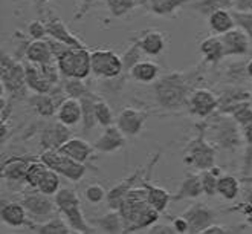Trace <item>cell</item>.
<instances>
[{
  "label": "cell",
  "instance_id": "6da1fadb",
  "mask_svg": "<svg viewBox=\"0 0 252 234\" xmlns=\"http://www.w3.org/2000/svg\"><path fill=\"white\" fill-rule=\"evenodd\" d=\"M192 74L191 72H171L155 81L153 92L156 101L162 109L177 110L188 106L192 94Z\"/></svg>",
  "mask_w": 252,
  "mask_h": 234
},
{
  "label": "cell",
  "instance_id": "7a4b0ae2",
  "mask_svg": "<svg viewBox=\"0 0 252 234\" xmlns=\"http://www.w3.org/2000/svg\"><path fill=\"white\" fill-rule=\"evenodd\" d=\"M55 207L69 222L75 233H95V230L86 222L81 210V201L78 195L69 188H60L55 195Z\"/></svg>",
  "mask_w": 252,
  "mask_h": 234
},
{
  "label": "cell",
  "instance_id": "3957f363",
  "mask_svg": "<svg viewBox=\"0 0 252 234\" xmlns=\"http://www.w3.org/2000/svg\"><path fill=\"white\" fill-rule=\"evenodd\" d=\"M57 65L63 77L87 78L92 74V52L86 48H70L60 58Z\"/></svg>",
  "mask_w": 252,
  "mask_h": 234
},
{
  "label": "cell",
  "instance_id": "277c9868",
  "mask_svg": "<svg viewBox=\"0 0 252 234\" xmlns=\"http://www.w3.org/2000/svg\"><path fill=\"white\" fill-rule=\"evenodd\" d=\"M199 135L191 139L184 153V163L199 171L208 170L216 163V149L205 139V127L199 126Z\"/></svg>",
  "mask_w": 252,
  "mask_h": 234
},
{
  "label": "cell",
  "instance_id": "5b68a950",
  "mask_svg": "<svg viewBox=\"0 0 252 234\" xmlns=\"http://www.w3.org/2000/svg\"><path fill=\"white\" fill-rule=\"evenodd\" d=\"M49 168L55 170L72 182H78L84 178L86 166L84 163L72 159L70 156L62 153L60 150H43L38 156Z\"/></svg>",
  "mask_w": 252,
  "mask_h": 234
},
{
  "label": "cell",
  "instance_id": "8992f818",
  "mask_svg": "<svg viewBox=\"0 0 252 234\" xmlns=\"http://www.w3.org/2000/svg\"><path fill=\"white\" fill-rule=\"evenodd\" d=\"M150 205L152 203L148 202L147 190L142 185L130 190L120 208V213L123 214L124 222H126V233L136 231V225L139 222V219L142 217V214L148 210Z\"/></svg>",
  "mask_w": 252,
  "mask_h": 234
},
{
  "label": "cell",
  "instance_id": "52a82bcc",
  "mask_svg": "<svg viewBox=\"0 0 252 234\" xmlns=\"http://www.w3.org/2000/svg\"><path fill=\"white\" fill-rule=\"evenodd\" d=\"M0 80H2V92H8L11 97L23 95L26 84V72L25 65L19 62V58H12L6 54L2 55V72H0Z\"/></svg>",
  "mask_w": 252,
  "mask_h": 234
},
{
  "label": "cell",
  "instance_id": "ba28073f",
  "mask_svg": "<svg viewBox=\"0 0 252 234\" xmlns=\"http://www.w3.org/2000/svg\"><path fill=\"white\" fill-rule=\"evenodd\" d=\"M123 58L110 49L92 51V74L99 78L115 80L123 75Z\"/></svg>",
  "mask_w": 252,
  "mask_h": 234
},
{
  "label": "cell",
  "instance_id": "9c48e42d",
  "mask_svg": "<svg viewBox=\"0 0 252 234\" xmlns=\"http://www.w3.org/2000/svg\"><path fill=\"white\" fill-rule=\"evenodd\" d=\"M217 116V123L213 124L214 129V141L225 150H232L240 144V126L232 118L231 115L220 113Z\"/></svg>",
  "mask_w": 252,
  "mask_h": 234
},
{
  "label": "cell",
  "instance_id": "30bf717a",
  "mask_svg": "<svg viewBox=\"0 0 252 234\" xmlns=\"http://www.w3.org/2000/svg\"><path fill=\"white\" fill-rule=\"evenodd\" d=\"M28 214L31 216L35 222H43L44 219H48L54 214L55 210V201L52 202L48 195H44L41 192H32V193H25V196L20 201Z\"/></svg>",
  "mask_w": 252,
  "mask_h": 234
},
{
  "label": "cell",
  "instance_id": "8fae6325",
  "mask_svg": "<svg viewBox=\"0 0 252 234\" xmlns=\"http://www.w3.org/2000/svg\"><path fill=\"white\" fill-rule=\"evenodd\" d=\"M219 107V98L208 89H194L188 101V109L199 118H208Z\"/></svg>",
  "mask_w": 252,
  "mask_h": 234
},
{
  "label": "cell",
  "instance_id": "7c38bea8",
  "mask_svg": "<svg viewBox=\"0 0 252 234\" xmlns=\"http://www.w3.org/2000/svg\"><path fill=\"white\" fill-rule=\"evenodd\" d=\"M148 118L147 110H138L133 107H124L116 118V126L121 129L126 136H136Z\"/></svg>",
  "mask_w": 252,
  "mask_h": 234
},
{
  "label": "cell",
  "instance_id": "4fadbf2b",
  "mask_svg": "<svg viewBox=\"0 0 252 234\" xmlns=\"http://www.w3.org/2000/svg\"><path fill=\"white\" fill-rule=\"evenodd\" d=\"M34 161V158L31 159L29 156H11L8 159H5L2 163V170H0V174H2V179L12 182V184H26V173H28V167Z\"/></svg>",
  "mask_w": 252,
  "mask_h": 234
},
{
  "label": "cell",
  "instance_id": "5bb4252c",
  "mask_svg": "<svg viewBox=\"0 0 252 234\" xmlns=\"http://www.w3.org/2000/svg\"><path fill=\"white\" fill-rule=\"evenodd\" d=\"M70 139L69 126L62 121L52 123L40 134V147L41 150H60V147Z\"/></svg>",
  "mask_w": 252,
  "mask_h": 234
},
{
  "label": "cell",
  "instance_id": "9a60e30c",
  "mask_svg": "<svg viewBox=\"0 0 252 234\" xmlns=\"http://www.w3.org/2000/svg\"><path fill=\"white\" fill-rule=\"evenodd\" d=\"M189 225V233H203L205 228H208L214 224L216 213L205 203H194L182 214Z\"/></svg>",
  "mask_w": 252,
  "mask_h": 234
},
{
  "label": "cell",
  "instance_id": "2e32d148",
  "mask_svg": "<svg viewBox=\"0 0 252 234\" xmlns=\"http://www.w3.org/2000/svg\"><path fill=\"white\" fill-rule=\"evenodd\" d=\"M144 178V170L138 168L133 174H130L128 178H126L124 181H121L118 185H115L110 192L107 193V205L110 210H120L121 205H123V202L126 199V196L128 195V192L131 188H135L138 184H141Z\"/></svg>",
  "mask_w": 252,
  "mask_h": 234
},
{
  "label": "cell",
  "instance_id": "e0dca14e",
  "mask_svg": "<svg viewBox=\"0 0 252 234\" xmlns=\"http://www.w3.org/2000/svg\"><path fill=\"white\" fill-rule=\"evenodd\" d=\"M221 41L225 48V57H234V55H246L249 52L251 38L243 31L242 28L235 26L231 31L221 34Z\"/></svg>",
  "mask_w": 252,
  "mask_h": 234
},
{
  "label": "cell",
  "instance_id": "ac0fdd59",
  "mask_svg": "<svg viewBox=\"0 0 252 234\" xmlns=\"http://www.w3.org/2000/svg\"><path fill=\"white\" fill-rule=\"evenodd\" d=\"M126 144V135L121 132V129L118 126H109L104 127V132L101 134V136L94 142L95 150L101 153H113L116 150H121Z\"/></svg>",
  "mask_w": 252,
  "mask_h": 234
},
{
  "label": "cell",
  "instance_id": "d6986e66",
  "mask_svg": "<svg viewBox=\"0 0 252 234\" xmlns=\"http://www.w3.org/2000/svg\"><path fill=\"white\" fill-rule=\"evenodd\" d=\"M46 29H48V37H52L58 41H62L70 48H86L84 43L69 31L64 22L60 17L54 16V14H49V19L46 22Z\"/></svg>",
  "mask_w": 252,
  "mask_h": 234
},
{
  "label": "cell",
  "instance_id": "ffe728a7",
  "mask_svg": "<svg viewBox=\"0 0 252 234\" xmlns=\"http://www.w3.org/2000/svg\"><path fill=\"white\" fill-rule=\"evenodd\" d=\"M23 65H25V72H26L28 89L32 91L34 94H49L54 84L43 74L41 66L29 60H25Z\"/></svg>",
  "mask_w": 252,
  "mask_h": 234
},
{
  "label": "cell",
  "instance_id": "44dd1931",
  "mask_svg": "<svg viewBox=\"0 0 252 234\" xmlns=\"http://www.w3.org/2000/svg\"><path fill=\"white\" fill-rule=\"evenodd\" d=\"M28 211L22 202H2V208H0V217L2 222L12 227L20 228L25 225H31L28 221Z\"/></svg>",
  "mask_w": 252,
  "mask_h": 234
},
{
  "label": "cell",
  "instance_id": "7402d4cb",
  "mask_svg": "<svg viewBox=\"0 0 252 234\" xmlns=\"http://www.w3.org/2000/svg\"><path fill=\"white\" fill-rule=\"evenodd\" d=\"M25 58H26V60H29V62H32V63H37V65L57 62L46 38H43V40H31V41H29V45L26 48V52H25Z\"/></svg>",
  "mask_w": 252,
  "mask_h": 234
},
{
  "label": "cell",
  "instance_id": "603a6c76",
  "mask_svg": "<svg viewBox=\"0 0 252 234\" xmlns=\"http://www.w3.org/2000/svg\"><path fill=\"white\" fill-rule=\"evenodd\" d=\"M57 118L69 127L77 126L83 118L81 101L77 98H66L57 110Z\"/></svg>",
  "mask_w": 252,
  "mask_h": 234
},
{
  "label": "cell",
  "instance_id": "cb8c5ba5",
  "mask_svg": "<svg viewBox=\"0 0 252 234\" xmlns=\"http://www.w3.org/2000/svg\"><path fill=\"white\" fill-rule=\"evenodd\" d=\"M203 195L202 176L200 173H188L182 181L177 193L173 195V201H184V199H196Z\"/></svg>",
  "mask_w": 252,
  "mask_h": 234
},
{
  "label": "cell",
  "instance_id": "d4e9b609",
  "mask_svg": "<svg viewBox=\"0 0 252 234\" xmlns=\"http://www.w3.org/2000/svg\"><path fill=\"white\" fill-rule=\"evenodd\" d=\"M199 51L203 57V60L211 65H216L221 58H225V48H223V41H221L220 35L206 37L200 43Z\"/></svg>",
  "mask_w": 252,
  "mask_h": 234
},
{
  "label": "cell",
  "instance_id": "484cf974",
  "mask_svg": "<svg viewBox=\"0 0 252 234\" xmlns=\"http://www.w3.org/2000/svg\"><path fill=\"white\" fill-rule=\"evenodd\" d=\"M94 150H95L94 145H91L87 141H84L81 138H70L67 142H64L60 147L62 153L70 156L75 161H80V163H86V161L92 156Z\"/></svg>",
  "mask_w": 252,
  "mask_h": 234
},
{
  "label": "cell",
  "instance_id": "4316f807",
  "mask_svg": "<svg viewBox=\"0 0 252 234\" xmlns=\"http://www.w3.org/2000/svg\"><path fill=\"white\" fill-rule=\"evenodd\" d=\"M138 45L141 46L142 52L147 55L156 57L159 55L162 51L165 49V37L162 33L155 31V29H150V31H145L141 38L136 40Z\"/></svg>",
  "mask_w": 252,
  "mask_h": 234
},
{
  "label": "cell",
  "instance_id": "83f0119b",
  "mask_svg": "<svg viewBox=\"0 0 252 234\" xmlns=\"http://www.w3.org/2000/svg\"><path fill=\"white\" fill-rule=\"evenodd\" d=\"M98 100H99V97H96L91 91L86 92L80 98V101H81V109H83L81 124H83V132H84V134H89V132L94 130L96 127V124H98L96 115H95V104H96Z\"/></svg>",
  "mask_w": 252,
  "mask_h": 234
},
{
  "label": "cell",
  "instance_id": "f1b7e54d",
  "mask_svg": "<svg viewBox=\"0 0 252 234\" xmlns=\"http://www.w3.org/2000/svg\"><path fill=\"white\" fill-rule=\"evenodd\" d=\"M141 185L147 190V198H148V202L152 203V205L158 210V211H165L168 202L173 201V195L168 193L167 190L160 188L158 185H153L150 184L147 178H142L141 181Z\"/></svg>",
  "mask_w": 252,
  "mask_h": 234
},
{
  "label": "cell",
  "instance_id": "f546056e",
  "mask_svg": "<svg viewBox=\"0 0 252 234\" xmlns=\"http://www.w3.org/2000/svg\"><path fill=\"white\" fill-rule=\"evenodd\" d=\"M34 233L38 234H69L73 233L72 227L66 219H62L60 216H52L48 222H38V224H31L29 225Z\"/></svg>",
  "mask_w": 252,
  "mask_h": 234
},
{
  "label": "cell",
  "instance_id": "4dcf8cb0",
  "mask_svg": "<svg viewBox=\"0 0 252 234\" xmlns=\"http://www.w3.org/2000/svg\"><path fill=\"white\" fill-rule=\"evenodd\" d=\"M95 225L102 233H110V234L126 233V222L120 210H110L107 214L98 217L95 221Z\"/></svg>",
  "mask_w": 252,
  "mask_h": 234
},
{
  "label": "cell",
  "instance_id": "1f68e13d",
  "mask_svg": "<svg viewBox=\"0 0 252 234\" xmlns=\"http://www.w3.org/2000/svg\"><path fill=\"white\" fill-rule=\"evenodd\" d=\"M208 23H210L211 31L217 35L225 34L237 26L235 19L232 16V11H229V9L216 11L214 14H211V16L208 17Z\"/></svg>",
  "mask_w": 252,
  "mask_h": 234
},
{
  "label": "cell",
  "instance_id": "d6a6232c",
  "mask_svg": "<svg viewBox=\"0 0 252 234\" xmlns=\"http://www.w3.org/2000/svg\"><path fill=\"white\" fill-rule=\"evenodd\" d=\"M29 104H31L43 118H51V116L57 115V110H58V106L51 94H34L29 98Z\"/></svg>",
  "mask_w": 252,
  "mask_h": 234
},
{
  "label": "cell",
  "instance_id": "836d02e7",
  "mask_svg": "<svg viewBox=\"0 0 252 234\" xmlns=\"http://www.w3.org/2000/svg\"><path fill=\"white\" fill-rule=\"evenodd\" d=\"M130 75L133 80H136L139 83H153L159 77V66L152 62H138L135 66L131 67Z\"/></svg>",
  "mask_w": 252,
  "mask_h": 234
},
{
  "label": "cell",
  "instance_id": "e575fe53",
  "mask_svg": "<svg viewBox=\"0 0 252 234\" xmlns=\"http://www.w3.org/2000/svg\"><path fill=\"white\" fill-rule=\"evenodd\" d=\"M191 8L200 16L210 17L211 14L220 9H232L234 8V0H196L191 3Z\"/></svg>",
  "mask_w": 252,
  "mask_h": 234
},
{
  "label": "cell",
  "instance_id": "d590c367",
  "mask_svg": "<svg viewBox=\"0 0 252 234\" xmlns=\"http://www.w3.org/2000/svg\"><path fill=\"white\" fill-rule=\"evenodd\" d=\"M189 0H148V9L160 17H170Z\"/></svg>",
  "mask_w": 252,
  "mask_h": 234
},
{
  "label": "cell",
  "instance_id": "8d00e7d4",
  "mask_svg": "<svg viewBox=\"0 0 252 234\" xmlns=\"http://www.w3.org/2000/svg\"><path fill=\"white\" fill-rule=\"evenodd\" d=\"M223 113L225 115H231L240 127L252 124V101L251 100L240 101V103H237V104L228 107Z\"/></svg>",
  "mask_w": 252,
  "mask_h": 234
},
{
  "label": "cell",
  "instance_id": "74e56055",
  "mask_svg": "<svg viewBox=\"0 0 252 234\" xmlns=\"http://www.w3.org/2000/svg\"><path fill=\"white\" fill-rule=\"evenodd\" d=\"M251 100V94L242 87H234V89H229L226 92H223L219 97V113H223L228 107L240 103V101H248Z\"/></svg>",
  "mask_w": 252,
  "mask_h": 234
},
{
  "label": "cell",
  "instance_id": "f35d334b",
  "mask_svg": "<svg viewBox=\"0 0 252 234\" xmlns=\"http://www.w3.org/2000/svg\"><path fill=\"white\" fill-rule=\"evenodd\" d=\"M240 193V181L232 174L220 176L217 181V195L226 201H234Z\"/></svg>",
  "mask_w": 252,
  "mask_h": 234
},
{
  "label": "cell",
  "instance_id": "ab89813d",
  "mask_svg": "<svg viewBox=\"0 0 252 234\" xmlns=\"http://www.w3.org/2000/svg\"><path fill=\"white\" fill-rule=\"evenodd\" d=\"M49 170V167L43 163V161L38 158V159H34L31 164L28 167V173H26V184L31 187L32 190H37L41 178L44 176V173Z\"/></svg>",
  "mask_w": 252,
  "mask_h": 234
},
{
  "label": "cell",
  "instance_id": "60d3db41",
  "mask_svg": "<svg viewBox=\"0 0 252 234\" xmlns=\"http://www.w3.org/2000/svg\"><path fill=\"white\" fill-rule=\"evenodd\" d=\"M58 174L60 173L49 168L46 173H44V176L41 178V181L37 187L38 192L48 195V196H52V195L55 196L58 190H60V176H58Z\"/></svg>",
  "mask_w": 252,
  "mask_h": 234
},
{
  "label": "cell",
  "instance_id": "b9f144b4",
  "mask_svg": "<svg viewBox=\"0 0 252 234\" xmlns=\"http://www.w3.org/2000/svg\"><path fill=\"white\" fill-rule=\"evenodd\" d=\"M62 86L69 98H77L80 100L86 92H89L87 86L83 83L81 78H73V77H62Z\"/></svg>",
  "mask_w": 252,
  "mask_h": 234
},
{
  "label": "cell",
  "instance_id": "7bdbcfd3",
  "mask_svg": "<svg viewBox=\"0 0 252 234\" xmlns=\"http://www.w3.org/2000/svg\"><path fill=\"white\" fill-rule=\"evenodd\" d=\"M141 57H142V49L141 46L138 45V41L135 40V43L124 52V55L121 57L123 58V65H124V70H123V75L126 74H130L131 67L135 66L138 62H141ZM121 75V77H123Z\"/></svg>",
  "mask_w": 252,
  "mask_h": 234
},
{
  "label": "cell",
  "instance_id": "ee69618b",
  "mask_svg": "<svg viewBox=\"0 0 252 234\" xmlns=\"http://www.w3.org/2000/svg\"><path fill=\"white\" fill-rule=\"evenodd\" d=\"M106 5L113 17H124L138 6L135 0H106Z\"/></svg>",
  "mask_w": 252,
  "mask_h": 234
},
{
  "label": "cell",
  "instance_id": "f6af8a7d",
  "mask_svg": "<svg viewBox=\"0 0 252 234\" xmlns=\"http://www.w3.org/2000/svg\"><path fill=\"white\" fill-rule=\"evenodd\" d=\"M95 115H96L98 124L102 126V127H109V126H112L115 123L113 112H112L110 106L101 98L96 101V104H95Z\"/></svg>",
  "mask_w": 252,
  "mask_h": 234
},
{
  "label": "cell",
  "instance_id": "bcb514c9",
  "mask_svg": "<svg viewBox=\"0 0 252 234\" xmlns=\"http://www.w3.org/2000/svg\"><path fill=\"white\" fill-rule=\"evenodd\" d=\"M202 176V187H203V195H206L208 198H213L214 195H217V181L219 176L208 168V170H202L200 171Z\"/></svg>",
  "mask_w": 252,
  "mask_h": 234
},
{
  "label": "cell",
  "instance_id": "7dc6e473",
  "mask_svg": "<svg viewBox=\"0 0 252 234\" xmlns=\"http://www.w3.org/2000/svg\"><path fill=\"white\" fill-rule=\"evenodd\" d=\"M242 135L246 142V153H245V174H248L252 168V124L242 127Z\"/></svg>",
  "mask_w": 252,
  "mask_h": 234
},
{
  "label": "cell",
  "instance_id": "c3c4849f",
  "mask_svg": "<svg viewBox=\"0 0 252 234\" xmlns=\"http://www.w3.org/2000/svg\"><path fill=\"white\" fill-rule=\"evenodd\" d=\"M232 16L235 19V23L239 28L249 35L252 40V12H242V11H232Z\"/></svg>",
  "mask_w": 252,
  "mask_h": 234
},
{
  "label": "cell",
  "instance_id": "681fc988",
  "mask_svg": "<svg viewBox=\"0 0 252 234\" xmlns=\"http://www.w3.org/2000/svg\"><path fill=\"white\" fill-rule=\"evenodd\" d=\"M28 35L31 40H43L48 37V29H46V22L40 20H32L28 25Z\"/></svg>",
  "mask_w": 252,
  "mask_h": 234
},
{
  "label": "cell",
  "instance_id": "f907efd6",
  "mask_svg": "<svg viewBox=\"0 0 252 234\" xmlns=\"http://www.w3.org/2000/svg\"><path fill=\"white\" fill-rule=\"evenodd\" d=\"M84 196H86V199L91 203H99V202H102L107 198V193H106V190L102 188L101 185L92 184V185H89L86 188Z\"/></svg>",
  "mask_w": 252,
  "mask_h": 234
},
{
  "label": "cell",
  "instance_id": "816d5d0a",
  "mask_svg": "<svg viewBox=\"0 0 252 234\" xmlns=\"http://www.w3.org/2000/svg\"><path fill=\"white\" fill-rule=\"evenodd\" d=\"M46 40H48V43H49L51 51H52V54H54V57H55V60H57V58H60L67 49H70V46L64 45V43L58 41V40H55V38H52V37H46Z\"/></svg>",
  "mask_w": 252,
  "mask_h": 234
},
{
  "label": "cell",
  "instance_id": "f5cc1de1",
  "mask_svg": "<svg viewBox=\"0 0 252 234\" xmlns=\"http://www.w3.org/2000/svg\"><path fill=\"white\" fill-rule=\"evenodd\" d=\"M173 227H174V230H176V233H181V234H184V233H189V225H188V221L184 217V216H181V217H174L173 219V224H171Z\"/></svg>",
  "mask_w": 252,
  "mask_h": 234
},
{
  "label": "cell",
  "instance_id": "db71d44e",
  "mask_svg": "<svg viewBox=\"0 0 252 234\" xmlns=\"http://www.w3.org/2000/svg\"><path fill=\"white\" fill-rule=\"evenodd\" d=\"M234 9L242 12H252V0H234Z\"/></svg>",
  "mask_w": 252,
  "mask_h": 234
},
{
  "label": "cell",
  "instance_id": "11a10c76",
  "mask_svg": "<svg viewBox=\"0 0 252 234\" xmlns=\"http://www.w3.org/2000/svg\"><path fill=\"white\" fill-rule=\"evenodd\" d=\"M95 2H96V0H81V6H80V9H78V12H77L75 19H77V20L83 19V17L86 16V14H87V11L94 6Z\"/></svg>",
  "mask_w": 252,
  "mask_h": 234
},
{
  "label": "cell",
  "instance_id": "9f6ffc18",
  "mask_svg": "<svg viewBox=\"0 0 252 234\" xmlns=\"http://www.w3.org/2000/svg\"><path fill=\"white\" fill-rule=\"evenodd\" d=\"M148 233H156V234H173V233H176V230H174V227L173 225H153V227H150L148 228Z\"/></svg>",
  "mask_w": 252,
  "mask_h": 234
},
{
  "label": "cell",
  "instance_id": "6f0895ef",
  "mask_svg": "<svg viewBox=\"0 0 252 234\" xmlns=\"http://www.w3.org/2000/svg\"><path fill=\"white\" fill-rule=\"evenodd\" d=\"M235 210L242 211V213L246 216L248 224H251V225H252V205H251V203L243 202V203H240V205H237V208H235Z\"/></svg>",
  "mask_w": 252,
  "mask_h": 234
},
{
  "label": "cell",
  "instance_id": "680465c9",
  "mask_svg": "<svg viewBox=\"0 0 252 234\" xmlns=\"http://www.w3.org/2000/svg\"><path fill=\"white\" fill-rule=\"evenodd\" d=\"M225 233H229L225 227L221 225H217V224H211L208 228H205L203 234H225Z\"/></svg>",
  "mask_w": 252,
  "mask_h": 234
},
{
  "label": "cell",
  "instance_id": "91938a15",
  "mask_svg": "<svg viewBox=\"0 0 252 234\" xmlns=\"http://www.w3.org/2000/svg\"><path fill=\"white\" fill-rule=\"evenodd\" d=\"M48 2H49V0H34V5H35L38 9H41V8H43L44 5H46Z\"/></svg>",
  "mask_w": 252,
  "mask_h": 234
},
{
  "label": "cell",
  "instance_id": "94428289",
  "mask_svg": "<svg viewBox=\"0 0 252 234\" xmlns=\"http://www.w3.org/2000/svg\"><path fill=\"white\" fill-rule=\"evenodd\" d=\"M246 75L249 78H252V60H249L248 65H246Z\"/></svg>",
  "mask_w": 252,
  "mask_h": 234
},
{
  "label": "cell",
  "instance_id": "6125c7cd",
  "mask_svg": "<svg viewBox=\"0 0 252 234\" xmlns=\"http://www.w3.org/2000/svg\"><path fill=\"white\" fill-rule=\"evenodd\" d=\"M5 136H6V124L2 123V144H5Z\"/></svg>",
  "mask_w": 252,
  "mask_h": 234
},
{
  "label": "cell",
  "instance_id": "be15d7a7",
  "mask_svg": "<svg viewBox=\"0 0 252 234\" xmlns=\"http://www.w3.org/2000/svg\"><path fill=\"white\" fill-rule=\"evenodd\" d=\"M138 6H148V0H135Z\"/></svg>",
  "mask_w": 252,
  "mask_h": 234
},
{
  "label": "cell",
  "instance_id": "e7e4bbea",
  "mask_svg": "<svg viewBox=\"0 0 252 234\" xmlns=\"http://www.w3.org/2000/svg\"><path fill=\"white\" fill-rule=\"evenodd\" d=\"M245 202H248V203H251V205H252V188L249 190V193L246 195V201Z\"/></svg>",
  "mask_w": 252,
  "mask_h": 234
}]
</instances>
